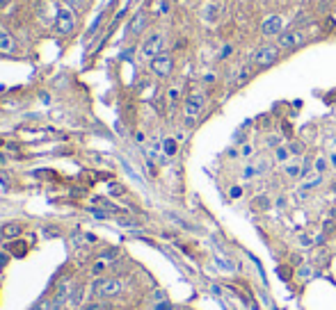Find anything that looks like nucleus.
<instances>
[{"instance_id": "f03ea898", "label": "nucleus", "mask_w": 336, "mask_h": 310, "mask_svg": "<svg viewBox=\"0 0 336 310\" xmlns=\"http://www.w3.org/2000/svg\"><path fill=\"white\" fill-rule=\"evenodd\" d=\"M55 30L60 34H71L76 30V14L71 7H60L55 14Z\"/></svg>"}, {"instance_id": "bb28decb", "label": "nucleus", "mask_w": 336, "mask_h": 310, "mask_svg": "<svg viewBox=\"0 0 336 310\" xmlns=\"http://www.w3.org/2000/svg\"><path fill=\"white\" fill-rule=\"evenodd\" d=\"M300 244L302 247H311V244H316V242L309 237V235H300Z\"/></svg>"}, {"instance_id": "9b49d317", "label": "nucleus", "mask_w": 336, "mask_h": 310, "mask_svg": "<svg viewBox=\"0 0 336 310\" xmlns=\"http://www.w3.org/2000/svg\"><path fill=\"white\" fill-rule=\"evenodd\" d=\"M69 294H71V288L66 283H62V285H57V290H55V297H53V308H60V306H64L66 301H69Z\"/></svg>"}, {"instance_id": "dca6fc26", "label": "nucleus", "mask_w": 336, "mask_h": 310, "mask_svg": "<svg viewBox=\"0 0 336 310\" xmlns=\"http://www.w3.org/2000/svg\"><path fill=\"white\" fill-rule=\"evenodd\" d=\"M3 235L7 240H16L18 235H21V226L18 224H5L3 226Z\"/></svg>"}, {"instance_id": "b1692460", "label": "nucleus", "mask_w": 336, "mask_h": 310, "mask_svg": "<svg viewBox=\"0 0 336 310\" xmlns=\"http://www.w3.org/2000/svg\"><path fill=\"white\" fill-rule=\"evenodd\" d=\"M252 153H254V146H252V144H245V146L240 149V155H242V157H250Z\"/></svg>"}, {"instance_id": "423d86ee", "label": "nucleus", "mask_w": 336, "mask_h": 310, "mask_svg": "<svg viewBox=\"0 0 336 310\" xmlns=\"http://www.w3.org/2000/svg\"><path fill=\"white\" fill-rule=\"evenodd\" d=\"M121 280L119 278H103V280H99L96 283V288H94V292L99 294V297H103V299H108V297H117V294L121 292Z\"/></svg>"}, {"instance_id": "f704fd0d", "label": "nucleus", "mask_w": 336, "mask_h": 310, "mask_svg": "<svg viewBox=\"0 0 336 310\" xmlns=\"http://www.w3.org/2000/svg\"><path fill=\"white\" fill-rule=\"evenodd\" d=\"M231 196H240V187H233V189H231Z\"/></svg>"}, {"instance_id": "c756f323", "label": "nucleus", "mask_w": 336, "mask_h": 310, "mask_svg": "<svg viewBox=\"0 0 336 310\" xmlns=\"http://www.w3.org/2000/svg\"><path fill=\"white\" fill-rule=\"evenodd\" d=\"M66 3V7H71V9H76V7H80L82 3H85V0H64Z\"/></svg>"}, {"instance_id": "0eeeda50", "label": "nucleus", "mask_w": 336, "mask_h": 310, "mask_svg": "<svg viewBox=\"0 0 336 310\" xmlns=\"http://www.w3.org/2000/svg\"><path fill=\"white\" fill-rule=\"evenodd\" d=\"M281 30H284V16H279V14H272V16H267L265 21L261 23L263 37H279Z\"/></svg>"}, {"instance_id": "c85d7f7f", "label": "nucleus", "mask_w": 336, "mask_h": 310, "mask_svg": "<svg viewBox=\"0 0 336 310\" xmlns=\"http://www.w3.org/2000/svg\"><path fill=\"white\" fill-rule=\"evenodd\" d=\"M110 194H124V187L117 185V183H112L110 185Z\"/></svg>"}, {"instance_id": "4be33fe9", "label": "nucleus", "mask_w": 336, "mask_h": 310, "mask_svg": "<svg viewBox=\"0 0 336 310\" xmlns=\"http://www.w3.org/2000/svg\"><path fill=\"white\" fill-rule=\"evenodd\" d=\"M288 149H290V153H293V155H302V151H304V146H302L300 141H293V144H290Z\"/></svg>"}, {"instance_id": "2f4dec72", "label": "nucleus", "mask_w": 336, "mask_h": 310, "mask_svg": "<svg viewBox=\"0 0 336 310\" xmlns=\"http://www.w3.org/2000/svg\"><path fill=\"white\" fill-rule=\"evenodd\" d=\"M7 263H9V255L7 253H0V269L7 267Z\"/></svg>"}, {"instance_id": "7c9ffc66", "label": "nucleus", "mask_w": 336, "mask_h": 310, "mask_svg": "<svg viewBox=\"0 0 336 310\" xmlns=\"http://www.w3.org/2000/svg\"><path fill=\"white\" fill-rule=\"evenodd\" d=\"M176 98H178V89L174 87V89H169V103L174 105V103H176Z\"/></svg>"}, {"instance_id": "c9c22d12", "label": "nucleus", "mask_w": 336, "mask_h": 310, "mask_svg": "<svg viewBox=\"0 0 336 310\" xmlns=\"http://www.w3.org/2000/svg\"><path fill=\"white\" fill-rule=\"evenodd\" d=\"M229 53H231V48H229V46H227V48H224V51L220 53V57H227V55H229Z\"/></svg>"}, {"instance_id": "cd10ccee", "label": "nucleus", "mask_w": 336, "mask_h": 310, "mask_svg": "<svg viewBox=\"0 0 336 310\" xmlns=\"http://www.w3.org/2000/svg\"><path fill=\"white\" fill-rule=\"evenodd\" d=\"M254 208H263V210L267 208V199H265V196H261V199L254 201Z\"/></svg>"}, {"instance_id": "a878e982", "label": "nucleus", "mask_w": 336, "mask_h": 310, "mask_svg": "<svg viewBox=\"0 0 336 310\" xmlns=\"http://www.w3.org/2000/svg\"><path fill=\"white\" fill-rule=\"evenodd\" d=\"M103 267H105V263H103V260H99V263L94 265V269H92V274H94V276H99V274L103 272Z\"/></svg>"}, {"instance_id": "393cba45", "label": "nucleus", "mask_w": 336, "mask_h": 310, "mask_svg": "<svg viewBox=\"0 0 336 310\" xmlns=\"http://www.w3.org/2000/svg\"><path fill=\"white\" fill-rule=\"evenodd\" d=\"M267 146H272V149H277V146H281V139L277 135H272V137H267Z\"/></svg>"}, {"instance_id": "20e7f679", "label": "nucleus", "mask_w": 336, "mask_h": 310, "mask_svg": "<svg viewBox=\"0 0 336 310\" xmlns=\"http://www.w3.org/2000/svg\"><path fill=\"white\" fill-rule=\"evenodd\" d=\"M163 48H165V37L160 32H153V34H149V37L142 41V55L153 60L155 55L163 53Z\"/></svg>"}, {"instance_id": "6ab92c4d", "label": "nucleus", "mask_w": 336, "mask_h": 310, "mask_svg": "<svg viewBox=\"0 0 336 310\" xmlns=\"http://www.w3.org/2000/svg\"><path fill=\"white\" fill-rule=\"evenodd\" d=\"M329 169V160L327 157H316V162H313V171H318V174H325V171Z\"/></svg>"}, {"instance_id": "72a5a7b5", "label": "nucleus", "mask_w": 336, "mask_h": 310, "mask_svg": "<svg viewBox=\"0 0 336 310\" xmlns=\"http://www.w3.org/2000/svg\"><path fill=\"white\" fill-rule=\"evenodd\" d=\"M327 160H329V166H332V169H336V151H332V153L327 155Z\"/></svg>"}, {"instance_id": "ddd939ff", "label": "nucleus", "mask_w": 336, "mask_h": 310, "mask_svg": "<svg viewBox=\"0 0 336 310\" xmlns=\"http://www.w3.org/2000/svg\"><path fill=\"white\" fill-rule=\"evenodd\" d=\"M16 43H14V37L9 32H0V53H14Z\"/></svg>"}, {"instance_id": "2eb2a0df", "label": "nucleus", "mask_w": 336, "mask_h": 310, "mask_svg": "<svg viewBox=\"0 0 336 310\" xmlns=\"http://www.w3.org/2000/svg\"><path fill=\"white\" fill-rule=\"evenodd\" d=\"M290 157H293V153H290L288 146H277V149H275V160L279 162V164H286Z\"/></svg>"}, {"instance_id": "473e14b6", "label": "nucleus", "mask_w": 336, "mask_h": 310, "mask_svg": "<svg viewBox=\"0 0 336 310\" xmlns=\"http://www.w3.org/2000/svg\"><path fill=\"white\" fill-rule=\"evenodd\" d=\"M155 310H172V303H169V301H160L158 306H155Z\"/></svg>"}, {"instance_id": "1a4fd4ad", "label": "nucleus", "mask_w": 336, "mask_h": 310, "mask_svg": "<svg viewBox=\"0 0 336 310\" xmlns=\"http://www.w3.org/2000/svg\"><path fill=\"white\" fill-rule=\"evenodd\" d=\"M284 174L288 176V178H293V180L304 178V174H306V160H302V157H290V160L284 164Z\"/></svg>"}, {"instance_id": "a211bd4d", "label": "nucleus", "mask_w": 336, "mask_h": 310, "mask_svg": "<svg viewBox=\"0 0 336 310\" xmlns=\"http://www.w3.org/2000/svg\"><path fill=\"white\" fill-rule=\"evenodd\" d=\"M252 164H254L256 176H263V174H267V171H270V162H267L265 157H261V160H254Z\"/></svg>"}, {"instance_id": "7ed1b4c3", "label": "nucleus", "mask_w": 336, "mask_h": 310, "mask_svg": "<svg viewBox=\"0 0 336 310\" xmlns=\"http://www.w3.org/2000/svg\"><path fill=\"white\" fill-rule=\"evenodd\" d=\"M151 71H153V76L158 78H169L174 71V60L169 53H160V55H155L153 60H151Z\"/></svg>"}, {"instance_id": "f257e3e1", "label": "nucleus", "mask_w": 336, "mask_h": 310, "mask_svg": "<svg viewBox=\"0 0 336 310\" xmlns=\"http://www.w3.org/2000/svg\"><path fill=\"white\" fill-rule=\"evenodd\" d=\"M204 105H206V98H204L201 91H192L186 98V103H183V112H186V121H188V124H192V121L201 114Z\"/></svg>"}, {"instance_id": "9d476101", "label": "nucleus", "mask_w": 336, "mask_h": 310, "mask_svg": "<svg viewBox=\"0 0 336 310\" xmlns=\"http://www.w3.org/2000/svg\"><path fill=\"white\" fill-rule=\"evenodd\" d=\"M323 185V174H318V171H311L306 178H302V185H300V194H306V192L316 189V187Z\"/></svg>"}, {"instance_id": "5701e85b", "label": "nucleus", "mask_w": 336, "mask_h": 310, "mask_svg": "<svg viewBox=\"0 0 336 310\" xmlns=\"http://www.w3.org/2000/svg\"><path fill=\"white\" fill-rule=\"evenodd\" d=\"M298 276H300V278H309V276H311V267H309V265H302L300 272H298Z\"/></svg>"}, {"instance_id": "aec40b11", "label": "nucleus", "mask_w": 336, "mask_h": 310, "mask_svg": "<svg viewBox=\"0 0 336 310\" xmlns=\"http://www.w3.org/2000/svg\"><path fill=\"white\" fill-rule=\"evenodd\" d=\"M9 251H12L16 258H23V255L28 253V244H26V242H14L12 247H9Z\"/></svg>"}, {"instance_id": "6e6552de", "label": "nucleus", "mask_w": 336, "mask_h": 310, "mask_svg": "<svg viewBox=\"0 0 336 310\" xmlns=\"http://www.w3.org/2000/svg\"><path fill=\"white\" fill-rule=\"evenodd\" d=\"M302 43H304V34L300 30H288L279 34V48H284V51H293Z\"/></svg>"}, {"instance_id": "f3484780", "label": "nucleus", "mask_w": 336, "mask_h": 310, "mask_svg": "<svg viewBox=\"0 0 336 310\" xmlns=\"http://www.w3.org/2000/svg\"><path fill=\"white\" fill-rule=\"evenodd\" d=\"M163 151H165V155L167 157H172V155H176V151H178V144H176V139H165L163 141Z\"/></svg>"}, {"instance_id": "412c9836", "label": "nucleus", "mask_w": 336, "mask_h": 310, "mask_svg": "<svg viewBox=\"0 0 336 310\" xmlns=\"http://www.w3.org/2000/svg\"><path fill=\"white\" fill-rule=\"evenodd\" d=\"M32 310H53V299H41L37 306H32Z\"/></svg>"}, {"instance_id": "f8f14e48", "label": "nucleus", "mask_w": 336, "mask_h": 310, "mask_svg": "<svg viewBox=\"0 0 336 310\" xmlns=\"http://www.w3.org/2000/svg\"><path fill=\"white\" fill-rule=\"evenodd\" d=\"M147 23H149V21H147V14H142V12L135 14L133 21H130V28H128L130 34H142V30L147 28Z\"/></svg>"}, {"instance_id": "4468645a", "label": "nucleus", "mask_w": 336, "mask_h": 310, "mask_svg": "<svg viewBox=\"0 0 336 310\" xmlns=\"http://www.w3.org/2000/svg\"><path fill=\"white\" fill-rule=\"evenodd\" d=\"M82 301V285H76V288H71V294H69V301H66V306L69 308H78Z\"/></svg>"}, {"instance_id": "39448f33", "label": "nucleus", "mask_w": 336, "mask_h": 310, "mask_svg": "<svg viewBox=\"0 0 336 310\" xmlns=\"http://www.w3.org/2000/svg\"><path fill=\"white\" fill-rule=\"evenodd\" d=\"M279 57V48L277 46H261L259 51L254 53V64L259 68H265V66H272Z\"/></svg>"}]
</instances>
